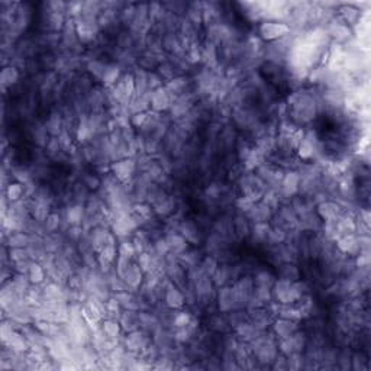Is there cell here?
Segmentation results:
<instances>
[{"mask_svg":"<svg viewBox=\"0 0 371 371\" xmlns=\"http://www.w3.org/2000/svg\"><path fill=\"white\" fill-rule=\"evenodd\" d=\"M279 279L287 281H298L302 279V273L294 263H281L277 268Z\"/></svg>","mask_w":371,"mask_h":371,"instance_id":"15","label":"cell"},{"mask_svg":"<svg viewBox=\"0 0 371 371\" xmlns=\"http://www.w3.org/2000/svg\"><path fill=\"white\" fill-rule=\"evenodd\" d=\"M118 254L119 255H123V257H128V258L135 257L136 251L135 246H134V242H132V241H123L122 244L119 245Z\"/></svg>","mask_w":371,"mask_h":371,"instance_id":"35","label":"cell"},{"mask_svg":"<svg viewBox=\"0 0 371 371\" xmlns=\"http://www.w3.org/2000/svg\"><path fill=\"white\" fill-rule=\"evenodd\" d=\"M123 280H125L129 289H138L141 286V283L144 280V271L139 267V264L131 263L129 268H128L125 276H123Z\"/></svg>","mask_w":371,"mask_h":371,"instance_id":"13","label":"cell"},{"mask_svg":"<svg viewBox=\"0 0 371 371\" xmlns=\"http://www.w3.org/2000/svg\"><path fill=\"white\" fill-rule=\"evenodd\" d=\"M246 216L250 217L254 224H263L273 216V210L264 202H258V203H254L253 206L248 209Z\"/></svg>","mask_w":371,"mask_h":371,"instance_id":"9","label":"cell"},{"mask_svg":"<svg viewBox=\"0 0 371 371\" xmlns=\"http://www.w3.org/2000/svg\"><path fill=\"white\" fill-rule=\"evenodd\" d=\"M119 324L122 326L123 331L127 332H132L141 328V322H139V313L138 310H128L125 309V312L120 313L119 316Z\"/></svg>","mask_w":371,"mask_h":371,"instance_id":"12","label":"cell"},{"mask_svg":"<svg viewBox=\"0 0 371 371\" xmlns=\"http://www.w3.org/2000/svg\"><path fill=\"white\" fill-rule=\"evenodd\" d=\"M260 36L267 42H276L283 38L290 35L291 28L286 22H279V20H264L260 23L258 28Z\"/></svg>","mask_w":371,"mask_h":371,"instance_id":"1","label":"cell"},{"mask_svg":"<svg viewBox=\"0 0 371 371\" xmlns=\"http://www.w3.org/2000/svg\"><path fill=\"white\" fill-rule=\"evenodd\" d=\"M300 174L296 171L284 172L283 180L280 183V193L284 197H291L296 193H299Z\"/></svg>","mask_w":371,"mask_h":371,"instance_id":"8","label":"cell"},{"mask_svg":"<svg viewBox=\"0 0 371 371\" xmlns=\"http://www.w3.org/2000/svg\"><path fill=\"white\" fill-rule=\"evenodd\" d=\"M135 167L136 163L132 158H122L110 164V170L113 172L115 179L120 183H125L131 179V176L135 171Z\"/></svg>","mask_w":371,"mask_h":371,"instance_id":"3","label":"cell"},{"mask_svg":"<svg viewBox=\"0 0 371 371\" xmlns=\"http://www.w3.org/2000/svg\"><path fill=\"white\" fill-rule=\"evenodd\" d=\"M217 267H219V265H217V260L215 257H206V258L202 261V264H200V270L205 273L206 276H209V277H212V276L215 274Z\"/></svg>","mask_w":371,"mask_h":371,"instance_id":"31","label":"cell"},{"mask_svg":"<svg viewBox=\"0 0 371 371\" xmlns=\"http://www.w3.org/2000/svg\"><path fill=\"white\" fill-rule=\"evenodd\" d=\"M317 216L325 224H334L342 216V208L335 202H322L317 205Z\"/></svg>","mask_w":371,"mask_h":371,"instance_id":"4","label":"cell"},{"mask_svg":"<svg viewBox=\"0 0 371 371\" xmlns=\"http://www.w3.org/2000/svg\"><path fill=\"white\" fill-rule=\"evenodd\" d=\"M268 225H267V222H263V224H255L254 228L250 231L251 232V235H253V239L255 241H260V242H263L267 239V235H268Z\"/></svg>","mask_w":371,"mask_h":371,"instance_id":"28","label":"cell"},{"mask_svg":"<svg viewBox=\"0 0 371 371\" xmlns=\"http://www.w3.org/2000/svg\"><path fill=\"white\" fill-rule=\"evenodd\" d=\"M135 77V94L141 96L148 91V72L145 71L144 68H138L134 72Z\"/></svg>","mask_w":371,"mask_h":371,"instance_id":"24","label":"cell"},{"mask_svg":"<svg viewBox=\"0 0 371 371\" xmlns=\"http://www.w3.org/2000/svg\"><path fill=\"white\" fill-rule=\"evenodd\" d=\"M174 96L165 87H161L158 90L153 91L151 94V109L154 112H164L167 109H171L172 102H174Z\"/></svg>","mask_w":371,"mask_h":371,"instance_id":"5","label":"cell"},{"mask_svg":"<svg viewBox=\"0 0 371 371\" xmlns=\"http://www.w3.org/2000/svg\"><path fill=\"white\" fill-rule=\"evenodd\" d=\"M225 325H227V320H225V319H220L219 316L212 319V328H213L215 331H224Z\"/></svg>","mask_w":371,"mask_h":371,"instance_id":"41","label":"cell"},{"mask_svg":"<svg viewBox=\"0 0 371 371\" xmlns=\"http://www.w3.org/2000/svg\"><path fill=\"white\" fill-rule=\"evenodd\" d=\"M328 35L331 38H334L338 42H344L351 36V29L348 28V25L341 18H339L338 22L335 19H332L329 27H328Z\"/></svg>","mask_w":371,"mask_h":371,"instance_id":"10","label":"cell"},{"mask_svg":"<svg viewBox=\"0 0 371 371\" xmlns=\"http://www.w3.org/2000/svg\"><path fill=\"white\" fill-rule=\"evenodd\" d=\"M83 184H84L89 190H97L100 186H102L99 177H96V176H93V174H86V176L83 177Z\"/></svg>","mask_w":371,"mask_h":371,"instance_id":"37","label":"cell"},{"mask_svg":"<svg viewBox=\"0 0 371 371\" xmlns=\"http://www.w3.org/2000/svg\"><path fill=\"white\" fill-rule=\"evenodd\" d=\"M180 232L181 235L187 239V242H199V235H197V228L194 224L191 222H183L180 225Z\"/></svg>","mask_w":371,"mask_h":371,"instance_id":"25","label":"cell"},{"mask_svg":"<svg viewBox=\"0 0 371 371\" xmlns=\"http://www.w3.org/2000/svg\"><path fill=\"white\" fill-rule=\"evenodd\" d=\"M151 344V336L145 332L144 329H136L129 332V335L125 339V345H127L128 351L131 353H142L148 345Z\"/></svg>","mask_w":371,"mask_h":371,"instance_id":"2","label":"cell"},{"mask_svg":"<svg viewBox=\"0 0 371 371\" xmlns=\"http://www.w3.org/2000/svg\"><path fill=\"white\" fill-rule=\"evenodd\" d=\"M273 331H274V334L277 335V338L284 339V338L291 336L296 331H298V325H296L294 320H290V319H286V317H280V319H277V320L274 322Z\"/></svg>","mask_w":371,"mask_h":371,"instance_id":"11","label":"cell"},{"mask_svg":"<svg viewBox=\"0 0 371 371\" xmlns=\"http://www.w3.org/2000/svg\"><path fill=\"white\" fill-rule=\"evenodd\" d=\"M8 255H9L10 261H13V263H18V261H22V260L31 258L27 248H9L8 250Z\"/></svg>","mask_w":371,"mask_h":371,"instance_id":"33","label":"cell"},{"mask_svg":"<svg viewBox=\"0 0 371 371\" xmlns=\"http://www.w3.org/2000/svg\"><path fill=\"white\" fill-rule=\"evenodd\" d=\"M274 283H276V279L270 271H260L254 277V286H257V287L273 289Z\"/></svg>","mask_w":371,"mask_h":371,"instance_id":"26","label":"cell"},{"mask_svg":"<svg viewBox=\"0 0 371 371\" xmlns=\"http://www.w3.org/2000/svg\"><path fill=\"white\" fill-rule=\"evenodd\" d=\"M193 322V319H191L190 313H187V312H180V313H177L176 316H174V326L179 329V328H186V326H189Z\"/></svg>","mask_w":371,"mask_h":371,"instance_id":"36","label":"cell"},{"mask_svg":"<svg viewBox=\"0 0 371 371\" xmlns=\"http://www.w3.org/2000/svg\"><path fill=\"white\" fill-rule=\"evenodd\" d=\"M83 215H84V206L77 203V205H72L67 210V222L68 225L71 227H80L83 222Z\"/></svg>","mask_w":371,"mask_h":371,"instance_id":"21","label":"cell"},{"mask_svg":"<svg viewBox=\"0 0 371 371\" xmlns=\"http://www.w3.org/2000/svg\"><path fill=\"white\" fill-rule=\"evenodd\" d=\"M146 119H148V113L146 112H141V113H135L132 115L131 118V123L135 128H144L146 123Z\"/></svg>","mask_w":371,"mask_h":371,"instance_id":"39","label":"cell"},{"mask_svg":"<svg viewBox=\"0 0 371 371\" xmlns=\"http://www.w3.org/2000/svg\"><path fill=\"white\" fill-rule=\"evenodd\" d=\"M229 313V317H228V324L232 326V328H238L239 325H242L244 322L248 320V316L245 315V312L242 310H238V309H234Z\"/></svg>","mask_w":371,"mask_h":371,"instance_id":"29","label":"cell"},{"mask_svg":"<svg viewBox=\"0 0 371 371\" xmlns=\"http://www.w3.org/2000/svg\"><path fill=\"white\" fill-rule=\"evenodd\" d=\"M234 224H235V232L239 236H244L246 234H250L251 229L248 228V224H246V220H245L244 217H236Z\"/></svg>","mask_w":371,"mask_h":371,"instance_id":"38","label":"cell"},{"mask_svg":"<svg viewBox=\"0 0 371 371\" xmlns=\"http://www.w3.org/2000/svg\"><path fill=\"white\" fill-rule=\"evenodd\" d=\"M267 239H270L273 244H283L286 239H287V232H286V229L281 227H276L274 228H270L268 229V235H267Z\"/></svg>","mask_w":371,"mask_h":371,"instance_id":"27","label":"cell"},{"mask_svg":"<svg viewBox=\"0 0 371 371\" xmlns=\"http://www.w3.org/2000/svg\"><path fill=\"white\" fill-rule=\"evenodd\" d=\"M119 76H120V67H119L118 64H108L102 82H103V84L106 87H113L120 80Z\"/></svg>","mask_w":371,"mask_h":371,"instance_id":"19","label":"cell"},{"mask_svg":"<svg viewBox=\"0 0 371 371\" xmlns=\"http://www.w3.org/2000/svg\"><path fill=\"white\" fill-rule=\"evenodd\" d=\"M273 362H274V365H273V367H274L276 370H286V368H289V364H287V357H286V355H283V354H281L280 357L277 355V357H276V360H274Z\"/></svg>","mask_w":371,"mask_h":371,"instance_id":"40","label":"cell"},{"mask_svg":"<svg viewBox=\"0 0 371 371\" xmlns=\"http://www.w3.org/2000/svg\"><path fill=\"white\" fill-rule=\"evenodd\" d=\"M61 127H63V120H61V116L60 115H51V118L50 120L46 122V131L51 134V135H58L60 134V131H61Z\"/></svg>","mask_w":371,"mask_h":371,"instance_id":"30","label":"cell"},{"mask_svg":"<svg viewBox=\"0 0 371 371\" xmlns=\"http://www.w3.org/2000/svg\"><path fill=\"white\" fill-rule=\"evenodd\" d=\"M102 331L105 332V335L108 339H118V336L120 335V332H122V326L119 324L116 319H112V317H109L106 320H103L102 322Z\"/></svg>","mask_w":371,"mask_h":371,"instance_id":"17","label":"cell"},{"mask_svg":"<svg viewBox=\"0 0 371 371\" xmlns=\"http://www.w3.org/2000/svg\"><path fill=\"white\" fill-rule=\"evenodd\" d=\"M106 65L108 64L102 63L99 60H93V61H89L87 64V70L89 72H91L94 77H97V79H103V74H105V70H106Z\"/></svg>","mask_w":371,"mask_h":371,"instance_id":"32","label":"cell"},{"mask_svg":"<svg viewBox=\"0 0 371 371\" xmlns=\"http://www.w3.org/2000/svg\"><path fill=\"white\" fill-rule=\"evenodd\" d=\"M25 184L20 183V181H15V183H10L9 186H6V190H5V196L6 199L9 200L10 203H15L22 200V196L25 193Z\"/></svg>","mask_w":371,"mask_h":371,"instance_id":"18","label":"cell"},{"mask_svg":"<svg viewBox=\"0 0 371 371\" xmlns=\"http://www.w3.org/2000/svg\"><path fill=\"white\" fill-rule=\"evenodd\" d=\"M165 241L168 244L170 253L174 254V255H181L184 251H187V239L179 232L168 234L165 236Z\"/></svg>","mask_w":371,"mask_h":371,"instance_id":"14","label":"cell"},{"mask_svg":"<svg viewBox=\"0 0 371 371\" xmlns=\"http://www.w3.org/2000/svg\"><path fill=\"white\" fill-rule=\"evenodd\" d=\"M217 306H219V310L224 312V313L238 309L235 291H234L232 286H222L220 287L219 294H217Z\"/></svg>","mask_w":371,"mask_h":371,"instance_id":"6","label":"cell"},{"mask_svg":"<svg viewBox=\"0 0 371 371\" xmlns=\"http://www.w3.org/2000/svg\"><path fill=\"white\" fill-rule=\"evenodd\" d=\"M18 79H19V71L16 67H13V65L3 67L2 74H0V83H2V86H3V89L12 87L15 83L18 82Z\"/></svg>","mask_w":371,"mask_h":371,"instance_id":"20","label":"cell"},{"mask_svg":"<svg viewBox=\"0 0 371 371\" xmlns=\"http://www.w3.org/2000/svg\"><path fill=\"white\" fill-rule=\"evenodd\" d=\"M164 302L168 309H180L186 303V296L174 283L168 281L165 287V294H164Z\"/></svg>","mask_w":371,"mask_h":371,"instance_id":"7","label":"cell"},{"mask_svg":"<svg viewBox=\"0 0 371 371\" xmlns=\"http://www.w3.org/2000/svg\"><path fill=\"white\" fill-rule=\"evenodd\" d=\"M60 224H61V219H60V216H58V213H50V216L46 217V220L44 222L45 232L54 234L55 231H58Z\"/></svg>","mask_w":371,"mask_h":371,"instance_id":"34","label":"cell"},{"mask_svg":"<svg viewBox=\"0 0 371 371\" xmlns=\"http://www.w3.org/2000/svg\"><path fill=\"white\" fill-rule=\"evenodd\" d=\"M232 279V268L228 267V265H220L217 267L215 274L212 276V281L213 284H216L219 287L222 286H227V283Z\"/></svg>","mask_w":371,"mask_h":371,"instance_id":"22","label":"cell"},{"mask_svg":"<svg viewBox=\"0 0 371 371\" xmlns=\"http://www.w3.org/2000/svg\"><path fill=\"white\" fill-rule=\"evenodd\" d=\"M34 235L23 231H15L8 235V245L9 248H28V245L32 242Z\"/></svg>","mask_w":371,"mask_h":371,"instance_id":"16","label":"cell"},{"mask_svg":"<svg viewBox=\"0 0 371 371\" xmlns=\"http://www.w3.org/2000/svg\"><path fill=\"white\" fill-rule=\"evenodd\" d=\"M28 276L32 284H41L45 280V267L39 261H32Z\"/></svg>","mask_w":371,"mask_h":371,"instance_id":"23","label":"cell"}]
</instances>
